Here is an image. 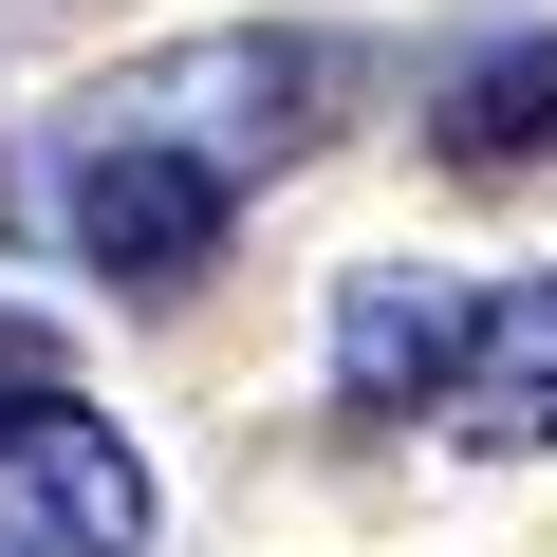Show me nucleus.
Wrapping results in <instances>:
<instances>
[{
  "label": "nucleus",
  "instance_id": "423d86ee",
  "mask_svg": "<svg viewBox=\"0 0 557 557\" xmlns=\"http://www.w3.org/2000/svg\"><path fill=\"white\" fill-rule=\"evenodd\" d=\"M428 149H446V168H520V149H557V38H483V57L428 94Z\"/></svg>",
  "mask_w": 557,
  "mask_h": 557
},
{
  "label": "nucleus",
  "instance_id": "39448f33",
  "mask_svg": "<svg viewBox=\"0 0 557 557\" xmlns=\"http://www.w3.org/2000/svg\"><path fill=\"white\" fill-rule=\"evenodd\" d=\"M446 354H465V278L372 260L335 298V409H446Z\"/></svg>",
  "mask_w": 557,
  "mask_h": 557
},
{
  "label": "nucleus",
  "instance_id": "f03ea898",
  "mask_svg": "<svg viewBox=\"0 0 557 557\" xmlns=\"http://www.w3.org/2000/svg\"><path fill=\"white\" fill-rule=\"evenodd\" d=\"M223 223H242V186H223L205 149H168V131H131V112H75V131H57V242L112 260L131 298H186V278L223 260Z\"/></svg>",
  "mask_w": 557,
  "mask_h": 557
},
{
  "label": "nucleus",
  "instance_id": "0eeeda50",
  "mask_svg": "<svg viewBox=\"0 0 557 557\" xmlns=\"http://www.w3.org/2000/svg\"><path fill=\"white\" fill-rule=\"evenodd\" d=\"M38 372H75V354H57L38 317H0V391H38Z\"/></svg>",
  "mask_w": 557,
  "mask_h": 557
},
{
  "label": "nucleus",
  "instance_id": "20e7f679",
  "mask_svg": "<svg viewBox=\"0 0 557 557\" xmlns=\"http://www.w3.org/2000/svg\"><path fill=\"white\" fill-rule=\"evenodd\" d=\"M446 428L483 465L557 446V278H502V298H465V354H446Z\"/></svg>",
  "mask_w": 557,
  "mask_h": 557
},
{
  "label": "nucleus",
  "instance_id": "f257e3e1",
  "mask_svg": "<svg viewBox=\"0 0 557 557\" xmlns=\"http://www.w3.org/2000/svg\"><path fill=\"white\" fill-rule=\"evenodd\" d=\"M335 94H354L335 38H186V57L94 75L75 112H131V131H168V149H205L223 186H260V168H298V149L335 131Z\"/></svg>",
  "mask_w": 557,
  "mask_h": 557
},
{
  "label": "nucleus",
  "instance_id": "7ed1b4c3",
  "mask_svg": "<svg viewBox=\"0 0 557 557\" xmlns=\"http://www.w3.org/2000/svg\"><path fill=\"white\" fill-rule=\"evenodd\" d=\"M0 557H149V465L75 372L0 391Z\"/></svg>",
  "mask_w": 557,
  "mask_h": 557
}]
</instances>
